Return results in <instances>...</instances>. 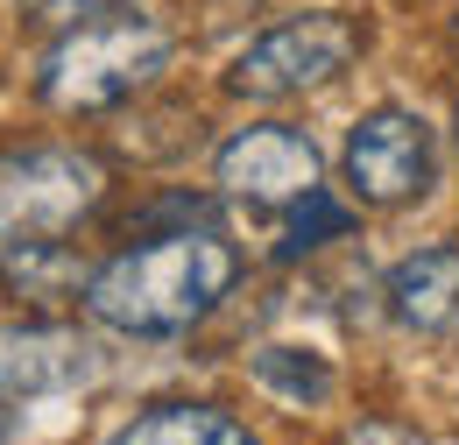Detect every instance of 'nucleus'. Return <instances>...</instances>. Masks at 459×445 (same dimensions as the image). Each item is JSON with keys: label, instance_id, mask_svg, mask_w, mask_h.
I'll return each instance as SVG.
<instances>
[{"label": "nucleus", "instance_id": "obj_1", "mask_svg": "<svg viewBox=\"0 0 459 445\" xmlns=\"http://www.w3.org/2000/svg\"><path fill=\"white\" fill-rule=\"evenodd\" d=\"M240 276V255L212 226H177L149 248H127L85 283V311L127 339H177L220 311V297Z\"/></svg>", "mask_w": 459, "mask_h": 445}, {"label": "nucleus", "instance_id": "obj_2", "mask_svg": "<svg viewBox=\"0 0 459 445\" xmlns=\"http://www.w3.org/2000/svg\"><path fill=\"white\" fill-rule=\"evenodd\" d=\"M163 71H170V29H156L149 14H100V22H71L50 43L36 71V100L57 113H107L142 85H156Z\"/></svg>", "mask_w": 459, "mask_h": 445}, {"label": "nucleus", "instance_id": "obj_3", "mask_svg": "<svg viewBox=\"0 0 459 445\" xmlns=\"http://www.w3.org/2000/svg\"><path fill=\"white\" fill-rule=\"evenodd\" d=\"M107 198V163L92 149H14L0 156V248L22 240H57Z\"/></svg>", "mask_w": 459, "mask_h": 445}, {"label": "nucleus", "instance_id": "obj_4", "mask_svg": "<svg viewBox=\"0 0 459 445\" xmlns=\"http://www.w3.org/2000/svg\"><path fill=\"white\" fill-rule=\"evenodd\" d=\"M353 57H360V29L346 14H333V7L290 14V22L262 29L247 50L233 57L227 92H240V100H297V92L333 85Z\"/></svg>", "mask_w": 459, "mask_h": 445}, {"label": "nucleus", "instance_id": "obj_5", "mask_svg": "<svg viewBox=\"0 0 459 445\" xmlns=\"http://www.w3.org/2000/svg\"><path fill=\"white\" fill-rule=\"evenodd\" d=\"M346 184L360 205H410L438 184V142L424 113L410 107H375L346 135Z\"/></svg>", "mask_w": 459, "mask_h": 445}, {"label": "nucleus", "instance_id": "obj_6", "mask_svg": "<svg viewBox=\"0 0 459 445\" xmlns=\"http://www.w3.org/2000/svg\"><path fill=\"white\" fill-rule=\"evenodd\" d=\"M212 177L227 184L233 198L255 205H297L304 191H318V149L297 127H240L233 142H220Z\"/></svg>", "mask_w": 459, "mask_h": 445}, {"label": "nucleus", "instance_id": "obj_7", "mask_svg": "<svg viewBox=\"0 0 459 445\" xmlns=\"http://www.w3.org/2000/svg\"><path fill=\"white\" fill-rule=\"evenodd\" d=\"M92 375H100V346L78 326H50V318L0 326V389L7 396H64L85 389Z\"/></svg>", "mask_w": 459, "mask_h": 445}, {"label": "nucleus", "instance_id": "obj_8", "mask_svg": "<svg viewBox=\"0 0 459 445\" xmlns=\"http://www.w3.org/2000/svg\"><path fill=\"white\" fill-rule=\"evenodd\" d=\"M389 318L410 333H446L459 318V240H431V248H410L396 269H389Z\"/></svg>", "mask_w": 459, "mask_h": 445}, {"label": "nucleus", "instance_id": "obj_9", "mask_svg": "<svg viewBox=\"0 0 459 445\" xmlns=\"http://www.w3.org/2000/svg\"><path fill=\"white\" fill-rule=\"evenodd\" d=\"M107 445H255V432L220 403H149Z\"/></svg>", "mask_w": 459, "mask_h": 445}, {"label": "nucleus", "instance_id": "obj_10", "mask_svg": "<svg viewBox=\"0 0 459 445\" xmlns=\"http://www.w3.org/2000/svg\"><path fill=\"white\" fill-rule=\"evenodd\" d=\"M255 382L276 389L283 403H325L333 396V368L318 353H304V346H262L255 353Z\"/></svg>", "mask_w": 459, "mask_h": 445}, {"label": "nucleus", "instance_id": "obj_11", "mask_svg": "<svg viewBox=\"0 0 459 445\" xmlns=\"http://www.w3.org/2000/svg\"><path fill=\"white\" fill-rule=\"evenodd\" d=\"M346 233H353V213L318 184V191H304V198L290 205V226H283V240H276V255L297 262V255H311V248H325V240H346Z\"/></svg>", "mask_w": 459, "mask_h": 445}, {"label": "nucleus", "instance_id": "obj_12", "mask_svg": "<svg viewBox=\"0 0 459 445\" xmlns=\"http://www.w3.org/2000/svg\"><path fill=\"white\" fill-rule=\"evenodd\" d=\"M114 0H22L29 22H85V14H107Z\"/></svg>", "mask_w": 459, "mask_h": 445}, {"label": "nucleus", "instance_id": "obj_13", "mask_svg": "<svg viewBox=\"0 0 459 445\" xmlns=\"http://www.w3.org/2000/svg\"><path fill=\"white\" fill-rule=\"evenodd\" d=\"M346 445H424V439H410V432H396V424H360Z\"/></svg>", "mask_w": 459, "mask_h": 445}, {"label": "nucleus", "instance_id": "obj_14", "mask_svg": "<svg viewBox=\"0 0 459 445\" xmlns=\"http://www.w3.org/2000/svg\"><path fill=\"white\" fill-rule=\"evenodd\" d=\"M14 432H22V410H14V396H7V389H0V445H7V439H14Z\"/></svg>", "mask_w": 459, "mask_h": 445}, {"label": "nucleus", "instance_id": "obj_15", "mask_svg": "<svg viewBox=\"0 0 459 445\" xmlns=\"http://www.w3.org/2000/svg\"><path fill=\"white\" fill-rule=\"evenodd\" d=\"M453 36H459V22H453Z\"/></svg>", "mask_w": 459, "mask_h": 445}]
</instances>
